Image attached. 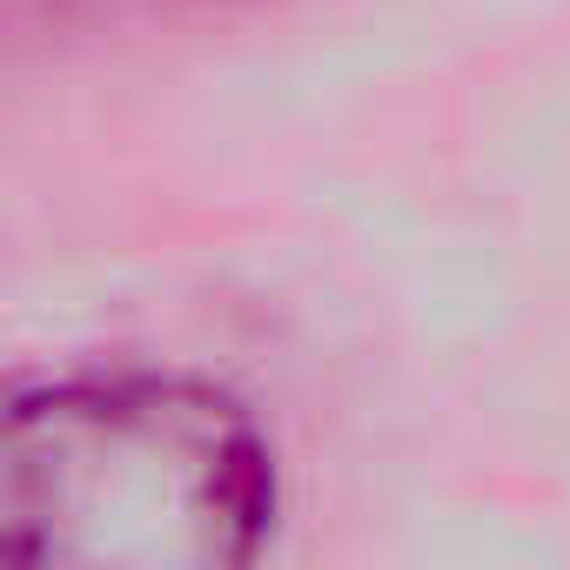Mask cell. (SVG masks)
<instances>
[{
  "instance_id": "obj_1",
  "label": "cell",
  "mask_w": 570,
  "mask_h": 570,
  "mask_svg": "<svg viewBox=\"0 0 570 570\" xmlns=\"http://www.w3.org/2000/svg\"><path fill=\"white\" fill-rule=\"evenodd\" d=\"M275 517L255 423L181 376L61 383L0 416V557L222 570Z\"/></svg>"
}]
</instances>
